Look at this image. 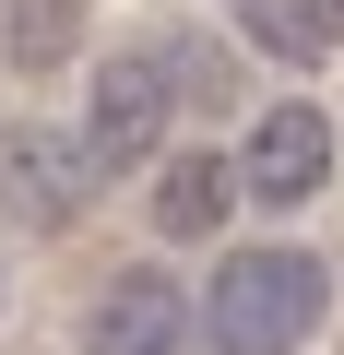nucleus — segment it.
I'll use <instances>...</instances> for the list:
<instances>
[{
  "mask_svg": "<svg viewBox=\"0 0 344 355\" xmlns=\"http://www.w3.org/2000/svg\"><path fill=\"white\" fill-rule=\"evenodd\" d=\"M332 308V261L273 237V249H226L202 284V355H309Z\"/></svg>",
  "mask_w": 344,
  "mask_h": 355,
  "instance_id": "obj_1",
  "label": "nucleus"
},
{
  "mask_svg": "<svg viewBox=\"0 0 344 355\" xmlns=\"http://www.w3.org/2000/svg\"><path fill=\"white\" fill-rule=\"evenodd\" d=\"M166 119H179V83H166V60L154 48H119V60H95L83 71V166L95 178H131V166H154L166 154Z\"/></svg>",
  "mask_w": 344,
  "mask_h": 355,
  "instance_id": "obj_2",
  "label": "nucleus"
},
{
  "mask_svg": "<svg viewBox=\"0 0 344 355\" xmlns=\"http://www.w3.org/2000/svg\"><path fill=\"white\" fill-rule=\"evenodd\" d=\"M95 190H107V178L83 166V142H72V130H36V119H13V130H0V214H13V225L72 237Z\"/></svg>",
  "mask_w": 344,
  "mask_h": 355,
  "instance_id": "obj_3",
  "label": "nucleus"
},
{
  "mask_svg": "<svg viewBox=\"0 0 344 355\" xmlns=\"http://www.w3.org/2000/svg\"><path fill=\"white\" fill-rule=\"evenodd\" d=\"M238 190H249V202H273V214H297V202H320V190H332V119H320L309 95H285V107H261V119H249Z\"/></svg>",
  "mask_w": 344,
  "mask_h": 355,
  "instance_id": "obj_4",
  "label": "nucleus"
},
{
  "mask_svg": "<svg viewBox=\"0 0 344 355\" xmlns=\"http://www.w3.org/2000/svg\"><path fill=\"white\" fill-rule=\"evenodd\" d=\"M83 355H190V296H179V272H154V261L107 272L95 308H83Z\"/></svg>",
  "mask_w": 344,
  "mask_h": 355,
  "instance_id": "obj_5",
  "label": "nucleus"
},
{
  "mask_svg": "<svg viewBox=\"0 0 344 355\" xmlns=\"http://www.w3.org/2000/svg\"><path fill=\"white\" fill-rule=\"evenodd\" d=\"M226 214H238V154H202V142H190L179 166L154 178V237H179V249H190V237H214Z\"/></svg>",
  "mask_w": 344,
  "mask_h": 355,
  "instance_id": "obj_6",
  "label": "nucleus"
},
{
  "mask_svg": "<svg viewBox=\"0 0 344 355\" xmlns=\"http://www.w3.org/2000/svg\"><path fill=\"white\" fill-rule=\"evenodd\" d=\"M238 36L261 60H285V71H320L332 60V12H320V0H238Z\"/></svg>",
  "mask_w": 344,
  "mask_h": 355,
  "instance_id": "obj_7",
  "label": "nucleus"
},
{
  "mask_svg": "<svg viewBox=\"0 0 344 355\" xmlns=\"http://www.w3.org/2000/svg\"><path fill=\"white\" fill-rule=\"evenodd\" d=\"M72 48H83L72 0H0V71H60Z\"/></svg>",
  "mask_w": 344,
  "mask_h": 355,
  "instance_id": "obj_8",
  "label": "nucleus"
},
{
  "mask_svg": "<svg viewBox=\"0 0 344 355\" xmlns=\"http://www.w3.org/2000/svg\"><path fill=\"white\" fill-rule=\"evenodd\" d=\"M320 12H332V36H344V0H320Z\"/></svg>",
  "mask_w": 344,
  "mask_h": 355,
  "instance_id": "obj_9",
  "label": "nucleus"
}]
</instances>
